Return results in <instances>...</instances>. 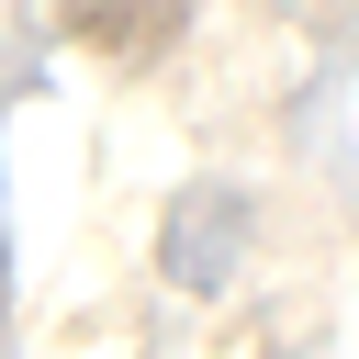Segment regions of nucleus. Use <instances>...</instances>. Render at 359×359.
I'll return each instance as SVG.
<instances>
[{"label": "nucleus", "instance_id": "nucleus-1", "mask_svg": "<svg viewBox=\"0 0 359 359\" xmlns=\"http://www.w3.org/2000/svg\"><path fill=\"white\" fill-rule=\"evenodd\" d=\"M236 213H247V202H236L224 180H213V191H180V202H168V236H157V269H168L180 292H213V280L236 269Z\"/></svg>", "mask_w": 359, "mask_h": 359}, {"label": "nucleus", "instance_id": "nucleus-2", "mask_svg": "<svg viewBox=\"0 0 359 359\" xmlns=\"http://www.w3.org/2000/svg\"><path fill=\"white\" fill-rule=\"evenodd\" d=\"M67 34H90V45L112 56V45H135V34H180V11H67Z\"/></svg>", "mask_w": 359, "mask_h": 359}, {"label": "nucleus", "instance_id": "nucleus-3", "mask_svg": "<svg viewBox=\"0 0 359 359\" xmlns=\"http://www.w3.org/2000/svg\"><path fill=\"white\" fill-rule=\"evenodd\" d=\"M0 314H11V258H0Z\"/></svg>", "mask_w": 359, "mask_h": 359}]
</instances>
